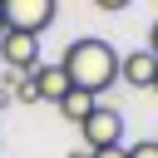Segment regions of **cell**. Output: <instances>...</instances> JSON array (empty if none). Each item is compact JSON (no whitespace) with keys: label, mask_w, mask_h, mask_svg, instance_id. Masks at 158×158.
I'll use <instances>...</instances> for the list:
<instances>
[{"label":"cell","mask_w":158,"mask_h":158,"mask_svg":"<svg viewBox=\"0 0 158 158\" xmlns=\"http://www.w3.org/2000/svg\"><path fill=\"white\" fill-rule=\"evenodd\" d=\"M59 69H64L69 89H84V94L99 99L109 84H118V49H114L109 40H99V35H79V40L64 49Z\"/></svg>","instance_id":"1"},{"label":"cell","mask_w":158,"mask_h":158,"mask_svg":"<svg viewBox=\"0 0 158 158\" xmlns=\"http://www.w3.org/2000/svg\"><path fill=\"white\" fill-rule=\"evenodd\" d=\"M54 0H0V25L5 30H15V35H44L49 25H54Z\"/></svg>","instance_id":"2"},{"label":"cell","mask_w":158,"mask_h":158,"mask_svg":"<svg viewBox=\"0 0 158 158\" xmlns=\"http://www.w3.org/2000/svg\"><path fill=\"white\" fill-rule=\"evenodd\" d=\"M79 133H84V148H89V153L118 148V143H123V114L109 109V104H94V114L79 123Z\"/></svg>","instance_id":"3"},{"label":"cell","mask_w":158,"mask_h":158,"mask_svg":"<svg viewBox=\"0 0 158 158\" xmlns=\"http://www.w3.org/2000/svg\"><path fill=\"white\" fill-rule=\"evenodd\" d=\"M0 59H5V69L30 74V69L40 64V40H35V35H15V30H5V35H0Z\"/></svg>","instance_id":"4"},{"label":"cell","mask_w":158,"mask_h":158,"mask_svg":"<svg viewBox=\"0 0 158 158\" xmlns=\"http://www.w3.org/2000/svg\"><path fill=\"white\" fill-rule=\"evenodd\" d=\"M118 79L133 84V89H153V79H158V59H153L148 49H133V54L118 59Z\"/></svg>","instance_id":"5"},{"label":"cell","mask_w":158,"mask_h":158,"mask_svg":"<svg viewBox=\"0 0 158 158\" xmlns=\"http://www.w3.org/2000/svg\"><path fill=\"white\" fill-rule=\"evenodd\" d=\"M30 84H35V99H44V104H59L69 94V79H64L59 64H35L30 69Z\"/></svg>","instance_id":"6"},{"label":"cell","mask_w":158,"mask_h":158,"mask_svg":"<svg viewBox=\"0 0 158 158\" xmlns=\"http://www.w3.org/2000/svg\"><path fill=\"white\" fill-rule=\"evenodd\" d=\"M94 104H99L94 94H84V89H69V94H64V99H59L54 109H59V114H64L69 123H84V118L94 114Z\"/></svg>","instance_id":"7"},{"label":"cell","mask_w":158,"mask_h":158,"mask_svg":"<svg viewBox=\"0 0 158 158\" xmlns=\"http://www.w3.org/2000/svg\"><path fill=\"white\" fill-rule=\"evenodd\" d=\"M128 158H158V138H138L133 148H123Z\"/></svg>","instance_id":"8"},{"label":"cell","mask_w":158,"mask_h":158,"mask_svg":"<svg viewBox=\"0 0 158 158\" xmlns=\"http://www.w3.org/2000/svg\"><path fill=\"white\" fill-rule=\"evenodd\" d=\"M10 99H20V104H35V84H30V79H15Z\"/></svg>","instance_id":"9"},{"label":"cell","mask_w":158,"mask_h":158,"mask_svg":"<svg viewBox=\"0 0 158 158\" xmlns=\"http://www.w3.org/2000/svg\"><path fill=\"white\" fill-rule=\"evenodd\" d=\"M89 158H128V153H123V143H118V148H99V153H89Z\"/></svg>","instance_id":"10"},{"label":"cell","mask_w":158,"mask_h":158,"mask_svg":"<svg viewBox=\"0 0 158 158\" xmlns=\"http://www.w3.org/2000/svg\"><path fill=\"white\" fill-rule=\"evenodd\" d=\"M94 5H99V10H128L133 0H94Z\"/></svg>","instance_id":"11"},{"label":"cell","mask_w":158,"mask_h":158,"mask_svg":"<svg viewBox=\"0 0 158 158\" xmlns=\"http://www.w3.org/2000/svg\"><path fill=\"white\" fill-rule=\"evenodd\" d=\"M148 54L158 59V20H153V30H148Z\"/></svg>","instance_id":"12"},{"label":"cell","mask_w":158,"mask_h":158,"mask_svg":"<svg viewBox=\"0 0 158 158\" xmlns=\"http://www.w3.org/2000/svg\"><path fill=\"white\" fill-rule=\"evenodd\" d=\"M5 104H10V89H5V84H0V109H5Z\"/></svg>","instance_id":"13"},{"label":"cell","mask_w":158,"mask_h":158,"mask_svg":"<svg viewBox=\"0 0 158 158\" xmlns=\"http://www.w3.org/2000/svg\"><path fill=\"white\" fill-rule=\"evenodd\" d=\"M64 158H89V148H74V153H64Z\"/></svg>","instance_id":"14"},{"label":"cell","mask_w":158,"mask_h":158,"mask_svg":"<svg viewBox=\"0 0 158 158\" xmlns=\"http://www.w3.org/2000/svg\"><path fill=\"white\" fill-rule=\"evenodd\" d=\"M153 94H158V79H153Z\"/></svg>","instance_id":"15"},{"label":"cell","mask_w":158,"mask_h":158,"mask_svg":"<svg viewBox=\"0 0 158 158\" xmlns=\"http://www.w3.org/2000/svg\"><path fill=\"white\" fill-rule=\"evenodd\" d=\"M0 35H5V25H0Z\"/></svg>","instance_id":"16"}]
</instances>
